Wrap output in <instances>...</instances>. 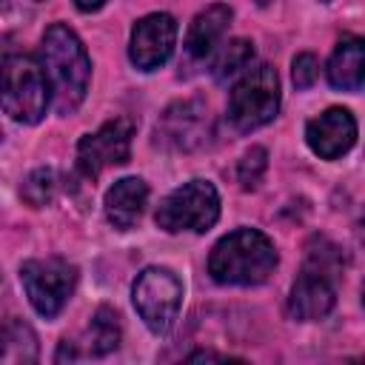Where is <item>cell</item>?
Listing matches in <instances>:
<instances>
[{"instance_id":"13","label":"cell","mask_w":365,"mask_h":365,"mask_svg":"<svg viewBox=\"0 0 365 365\" xmlns=\"http://www.w3.org/2000/svg\"><path fill=\"white\" fill-rule=\"evenodd\" d=\"M148 202V185L140 177H123L106 191V217L114 228L128 231Z\"/></svg>"},{"instance_id":"3","label":"cell","mask_w":365,"mask_h":365,"mask_svg":"<svg viewBox=\"0 0 365 365\" xmlns=\"http://www.w3.org/2000/svg\"><path fill=\"white\" fill-rule=\"evenodd\" d=\"M0 108L26 125L43 120L48 108V80L37 57L14 54L0 66Z\"/></svg>"},{"instance_id":"6","label":"cell","mask_w":365,"mask_h":365,"mask_svg":"<svg viewBox=\"0 0 365 365\" xmlns=\"http://www.w3.org/2000/svg\"><path fill=\"white\" fill-rule=\"evenodd\" d=\"M131 299L140 319L154 334H165L177 322V314L182 305V282L171 268L151 265L134 279Z\"/></svg>"},{"instance_id":"9","label":"cell","mask_w":365,"mask_h":365,"mask_svg":"<svg viewBox=\"0 0 365 365\" xmlns=\"http://www.w3.org/2000/svg\"><path fill=\"white\" fill-rule=\"evenodd\" d=\"M157 143L174 151H194L202 148L211 137V117L208 106L200 100H182L165 108L154 131Z\"/></svg>"},{"instance_id":"16","label":"cell","mask_w":365,"mask_h":365,"mask_svg":"<svg viewBox=\"0 0 365 365\" xmlns=\"http://www.w3.org/2000/svg\"><path fill=\"white\" fill-rule=\"evenodd\" d=\"M120 345V317L114 308L103 305L94 311L86 339H83V354L88 356H106Z\"/></svg>"},{"instance_id":"5","label":"cell","mask_w":365,"mask_h":365,"mask_svg":"<svg viewBox=\"0 0 365 365\" xmlns=\"http://www.w3.org/2000/svg\"><path fill=\"white\" fill-rule=\"evenodd\" d=\"M220 217V194L208 180H188L157 205V225L168 234L208 231Z\"/></svg>"},{"instance_id":"14","label":"cell","mask_w":365,"mask_h":365,"mask_svg":"<svg viewBox=\"0 0 365 365\" xmlns=\"http://www.w3.org/2000/svg\"><path fill=\"white\" fill-rule=\"evenodd\" d=\"M231 14L234 11L228 6H222V3H214L205 11H200L194 17L188 34H185V54L191 60H205L214 51V46L222 40V34H225V29L231 23Z\"/></svg>"},{"instance_id":"24","label":"cell","mask_w":365,"mask_h":365,"mask_svg":"<svg viewBox=\"0 0 365 365\" xmlns=\"http://www.w3.org/2000/svg\"><path fill=\"white\" fill-rule=\"evenodd\" d=\"M188 359H191V362H197V359H228V356H222V354H214V351H197V354H191Z\"/></svg>"},{"instance_id":"11","label":"cell","mask_w":365,"mask_h":365,"mask_svg":"<svg viewBox=\"0 0 365 365\" xmlns=\"http://www.w3.org/2000/svg\"><path fill=\"white\" fill-rule=\"evenodd\" d=\"M305 140L317 157L336 160L356 143V120L348 108H328L319 117L308 120Z\"/></svg>"},{"instance_id":"25","label":"cell","mask_w":365,"mask_h":365,"mask_svg":"<svg viewBox=\"0 0 365 365\" xmlns=\"http://www.w3.org/2000/svg\"><path fill=\"white\" fill-rule=\"evenodd\" d=\"M257 3H259V6H265V3H268V0H257Z\"/></svg>"},{"instance_id":"22","label":"cell","mask_w":365,"mask_h":365,"mask_svg":"<svg viewBox=\"0 0 365 365\" xmlns=\"http://www.w3.org/2000/svg\"><path fill=\"white\" fill-rule=\"evenodd\" d=\"M317 74H319V63H317V57H314V54L302 51V54H297V57H294L291 77H294V86H297V88H311V86H314V80H317Z\"/></svg>"},{"instance_id":"12","label":"cell","mask_w":365,"mask_h":365,"mask_svg":"<svg viewBox=\"0 0 365 365\" xmlns=\"http://www.w3.org/2000/svg\"><path fill=\"white\" fill-rule=\"evenodd\" d=\"M334 302H336V282L317 274V271L302 268V274L297 277L291 297H288V314L294 319L314 322V319L328 317Z\"/></svg>"},{"instance_id":"27","label":"cell","mask_w":365,"mask_h":365,"mask_svg":"<svg viewBox=\"0 0 365 365\" xmlns=\"http://www.w3.org/2000/svg\"><path fill=\"white\" fill-rule=\"evenodd\" d=\"M0 3H3V0H0Z\"/></svg>"},{"instance_id":"10","label":"cell","mask_w":365,"mask_h":365,"mask_svg":"<svg viewBox=\"0 0 365 365\" xmlns=\"http://www.w3.org/2000/svg\"><path fill=\"white\" fill-rule=\"evenodd\" d=\"M174 46H177V20L165 11H154L134 23L128 57L140 71H154L171 57Z\"/></svg>"},{"instance_id":"18","label":"cell","mask_w":365,"mask_h":365,"mask_svg":"<svg viewBox=\"0 0 365 365\" xmlns=\"http://www.w3.org/2000/svg\"><path fill=\"white\" fill-rule=\"evenodd\" d=\"M305 271H317L334 282L342 279V248L334 245L331 240L325 237H314L305 248V262H302Z\"/></svg>"},{"instance_id":"26","label":"cell","mask_w":365,"mask_h":365,"mask_svg":"<svg viewBox=\"0 0 365 365\" xmlns=\"http://www.w3.org/2000/svg\"><path fill=\"white\" fill-rule=\"evenodd\" d=\"M0 137H3V131H0Z\"/></svg>"},{"instance_id":"15","label":"cell","mask_w":365,"mask_h":365,"mask_svg":"<svg viewBox=\"0 0 365 365\" xmlns=\"http://www.w3.org/2000/svg\"><path fill=\"white\" fill-rule=\"evenodd\" d=\"M365 77V43L359 37H342L328 60V80L334 88L359 91Z\"/></svg>"},{"instance_id":"20","label":"cell","mask_w":365,"mask_h":365,"mask_svg":"<svg viewBox=\"0 0 365 365\" xmlns=\"http://www.w3.org/2000/svg\"><path fill=\"white\" fill-rule=\"evenodd\" d=\"M54 185H57V182H54V171H51V168H37V171H31V174L26 177L20 194H23V200H26L29 205L40 208V205H46V202L54 197Z\"/></svg>"},{"instance_id":"21","label":"cell","mask_w":365,"mask_h":365,"mask_svg":"<svg viewBox=\"0 0 365 365\" xmlns=\"http://www.w3.org/2000/svg\"><path fill=\"white\" fill-rule=\"evenodd\" d=\"M265 165H268V151L254 145L251 151L242 154V160L237 163V180L242 188H257V182L262 180L265 174Z\"/></svg>"},{"instance_id":"17","label":"cell","mask_w":365,"mask_h":365,"mask_svg":"<svg viewBox=\"0 0 365 365\" xmlns=\"http://www.w3.org/2000/svg\"><path fill=\"white\" fill-rule=\"evenodd\" d=\"M37 359V336L34 331L20 322V319H9L0 325V362H14V365H26Z\"/></svg>"},{"instance_id":"1","label":"cell","mask_w":365,"mask_h":365,"mask_svg":"<svg viewBox=\"0 0 365 365\" xmlns=\"http://www.w3.org/2000/svg\"><path fill=\"white\" fill-rule=\"evenodd\" d=\"M40 66L48 80L54 108L60 114L77 111L88 91L91 60L86 54V46L68 26L54 23L46 29L40 43Z\"/></svg>"},{"instance_id":"2","label":"cell","mask_w":365,"mask_h":365,"mask_svg":"<svg viewBox=\"0 0 365 365\" xmlns=\"http://www.w3.org/2000/svg\"><path fill=\"white\" fill-rule=\"evenodd\" d=\"M277 268L274 242L257 228L225 234L208 257V274L220 285H259Z\"/></svg>"},{"instance_id":"19","label":"cell","mask_w":365,"mask_h":365,"mask_svg":"<svg viewBox=\"0 0 365 365\" xmlns=\"http://www.w3.org/2000/svg\"><path fill=\"white\" fill-rule=\"evenodd\" d=\"M254 60V43L245 40V37H237V40H228L225 48L220 51V57L214 60V77L220 83L242 74Z\"/></svg>"},{"instance_id":"8","label":"cell","mask_w":365,"mask_h":365,"mask_svg":"<svg viewBox=\"0 0 365 365\" xmlns=\"http://www.w3.org/2000/svg\"><path fill=\"white\" fill-rule=\"evenodd\" d=\"M131 137H134V120L117 117L100 125L94 134H86L77 145V165L86 177H100L111 165L128 163L131 154Z\"/></svg>"},{"instance_id":"23","label":"cell","mask_w":365,"mask_h":365,"mask_svg":"<svg viewBox=\"0 0 365 365\" xmlns=\"http://www.w3.org/2000/svg\"><path fill=\"white\" fill-rule=\"evenodd\" d=\"M103 3H106V0H74V6H77L80 11H97Z\"/></svg>"},{"instance_id":"7","label":"cell","mask_w":365,"mask_h":365,"mask_svg":"<svg viewBox=\"0 0 365 365\" xmlns=\"http://www.w3.org/2000/svg\"><path fill=\"white\" fill-rule=\"evenodd\" d=\"M20 282L26 288V297H29L31 308L40 317L51 319L68 302V297L77 285V268L68 259H60V257L29 259L20 268Z\"/></svg>"},{"instance_id":"4","label":"cell","mask_w":365,"mask_h":365,"mask_svg":"<svg viewBox=\"0 0 365 365\" xmlns=\"http://www.w3.org/2000/svg\"><path fill=\"white\" fill-rule=\"evenodd\" d=\"M279 111V77L277 68L262 63L257 68H245L242 80L234 86L228 97V123L237 131H254L271 123Z\"/></svg>"}]
</instances>
